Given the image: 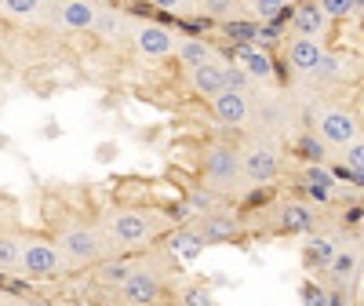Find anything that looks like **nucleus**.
Wrapping results in <instances>:
<instances>
[{"instance_id":"f257e3e1","label":"nucleus","mask_w":364,"mask_h":306,"mask_svg":"<svg viewBox=\"0 0 364 306\" xmlns=\"http://www.w3.org/2000/svg\"><path fill=\"white\" fill-rule=\"evenodd\" d=\"M102 230L117 248H146L149 241H157L164 230V219L149 208H113L102 216Z\"/></svg>"},{"instance_id":"c85d7f7f","label":"nucleus","mask_w":364,"mask_h":306,"mask_svg":"<svg viewBox=\"0 0 364 306\" xmlns=\"http://www.w3.org/2000/svg\"><path fill=\"white\" fill-rule=\"evenodd\" d=\"M321 8H324V15L331 22H343V19H350L357 11V0H321Z\"/></svg>"},{"instance_id":"72a5a7b5","label":"nucleus","mask_w":364,"mask_h":306,"mask_svg":"<svg viewBox=\"0 0 364 306\" xmlns=\"http://www.w3.org/2000/svg\"><path fill=\"white\" fill-rule=\"evenodd\" d=\"M302 153H310V161H321V157H324V149H317V142H314V139L302 142Z\"/></svg>"},{"instance_id":"c9c22d12","label":"nucleus","mask_w":364,"mask_h":306,"mask_svg":"<svg viewBox=\"0 0 364 306\" xmlns=\"http://www.w3.org/2000/svg\"><path fill=\"white\" fill-rule=\"evenodd\" d=\"M357 11H364V0H357Z\"/></svg>"},{"instance_id":"39448f33","label":"nucleus","mask_w":364,"mask_h":306,"mask_svg":"<svg viewBox=\"0 0 364 306\" xmlns=\"http://www.w3.org/2000/svg\"><path fill=\"white\" fill-rule=\"evenodd\" d=\"M99 19V4L95 0H48L44 4V22L66 33H84Z\"/></svg>"},{"instance_id":"a211bd4d","label":"nucleus","mask_w":364,"mask_h":306,"mask_svg":"<svg viewBox=\"0 0 364 306\" xmlns=\"http://www.w3.org/2000/svg\"><path fill=\"white\" fill-rule=\"evenodd\" d=\"M200 233H204V241H208V244L230 241V237L237 233V219H233V216H226V211H208Z\"/></svg>"},{"instance_id":"4468645a","label":"nucleus","mask_w":364,"mask_h":306,"mask_svg":"<svg viewBox=\"0 0 364 306\" xmlns=\"http://www.w3.org/2000/svg\"><path fill=\"white\" fill-rule=\"evenodd\" d=\"M226 66L230 63H223V58H211V63L190 70V88L197 91V95H204V99L219 95V91L226 88Z\"/></svg>"},{"instance_id":"473e14b6","label":"nucleus","mask_w":364,"mask_h":306,"mask_svg":"<svg viewBox=\"0 0 364 306\" xmlns=\"http://www.w3.org/2000/svg\"><path fill=\"white\" fill-rule=\"evenodd\" d=\"M154 8H161V11H171V15H178V11H186V0H149Z\"/></svg>"},{"instance_id":"2eb2a0df","label":"nucleus","mask_w":364,"mask_h":306,"mask_svg":"<svg viewBox=\"0 0 364 306\" xmlns=\"http://www.w3.org/2000/svg\"><path fill=\"white\" fill-rule=\"evenodd\" d=\"M175 58H178V66L182 70H197L204 63H211V58H219V51L211 48L208 41H197V37H178V48H175Z\"/></svg>"},{"instance_id":"423d86ee","label":"nucleus","mask_w":364,"mask_h":306,"mask_svg":"<svg viewBox=\"0 0 364 306\" xmlns=\"http://www.w3.org/2000/svg\"><path fill=\"white\" fill-rule=\"evenodd\" d=\"M240 168H245V179L248 182H273L281 175V153L273 149L269 142H262V139H255V142H248V146H240Z\"/></svg>"},{"instance_id":"2f4dec72","label":"nucleus","mask_w":364,"mask_h":306,"mask_svg":"<svg viewBox=\"0 0 364 306\" xmlns=\"http://www.w3.org/2000/svg\"><path fill=\"white\" fill-rule=\"evenodd\" d=\"M343 70H346V66H343V58H336V55H331V51H324L314 73H321V77H339Z\"/></svg>"},{"instance_id":"f8f14e48","label":"nucleus","mask_w":364,"mask_h":306,"mask_svg":"<svg viewBox=\"0 0 364 306\" xmlns=\"http://www.w3.org/2000/svg\"><path fill=\"white\" fill-rule=\"evenodd\" d=\"M284 55H288V66H291L295 73H314L317 63H321V55H324V44H321V37L295 33V37L288 41Z\"/></svg>"},{"instance_id":"9b49d317","label":"nucleus","mask_w":364,"mask_h":306,"mask_svg":"<svg viewBox=\"0 0 364 306\" xmlns=\"http://www.w3.org/2000/svg\"><path fill=\"white\" fill-rule=\"evenodd\" d=\"M132 29H135V19L128 11L99 8V19H95V26H91V33H95L102 44H124V41H132Z\"/></svg>"},{"instance_id":"9d476101","label":"nucleus","mask_w":364,"mask_h":306,"mask_svg":"<svg viewBox=\"0 0 364 306\" xmlns=\"http://www.w3.org/2000/svg\"><path fill=\"white\" fill-rule=\"evenodd\" d=\"M117 292H120V299H124V302H157L161 292H164V285H161V273L154 266H139L135 263L132 278L120 285Z\"/></svg>"},{"instance_id":"6ab92c4d","label":"nucleus","mask_w":364,"mask_h":306,"mask_svg":"<svg viewBox=\"0 0 364 306\" xmlns=\"http://www.w3.org/2000/svg\"><path fill=\"white\" fill-rule=\"evenodd\" d=\"M306 197L317 204H331L336 201V179H331L324 168H310L306 172Z\"/></svg>"},{"instance_id":"1a4fd4ad","label":"nucleus","mask_w":364,"mask_h":306,"mask_svg":"<svg viewBox=\"0 0 364 306\" xmlns=\"http://www.w3.org/2000/svg\"><path fill=\"white\" fill-rule=\"evenodd\" d=\"M211 113H215L219 125H230V128H245L248 117H252V106H248V91H237V88H223L219 95H211Z\"/></svg>"},{"instance_id":"393cba45","label":"nucleus","mask_w":364,"mask_h":306,"mask_svg":"<svg viewBox=\"0 0 364 306\" xmlns=\"http://www.w3.org/2000/svg\"><path fill=\"white\" fill-rule=\"evenodd\" d=\"M240 66H245L255 80H269L273 77V63L262 51H245V55H240Z\"/></svg>"},{"instance_id":"aec40b11","label":"nucleus","mask_w":364,"mask_h":306,"mask_svg":"<svg viewBox=\"0 0 364 306\" xmlns=\"http://www.w3.org/2000/svg\"><path fill=\"white\" fill-rule=\"evenodd\" d=\"M44 4L48 0H0V15H8V19H44Z\"/></svg>"},{"instance_id":"dca6fc26","label":"nucleus","mask_w":364,"mask_h":306,"mask_svg":"<svg viewBox=\"0 0 364 306\" xmlns=\"http://www.w3.org/2000/svg\"><path fill=\"white\" fill-rule=\"evenodd\" d=\"M277 226L284 233H306V230H314V211L302 201H284L277 211Z\"/></svg>"},{"instance_id":"b1692460","label":"nucleus","mask_w":364,"mask_h":306,"mask_svg":"<svg viewBox=\"0 0 364 306\" xmlns=\"http://www.w3.org/2000/svg\"><path fill=\"white\" fill-rule=\"evenodd\" d=\"M357 266H360V252L357 248H339L336 263H331L328 270H331V278H336V281H350L357 273Z\"/></svg>"},{"instance_id":"5701e85b","label":"nucleus","mask_w":364,"mask_h":306,"mask_svg":"<svg viewBox=\"0 0 364 306\" xmlns=\"http://www.w3.org/2000/svg\"><path fill=\"white\" fill-rule=\"evenodd\" d=\"M240 11V0H200V15L215 22H233Z\"/></svg>"},{"instance_id":"20e7f679","label":"nucleus","mask_w":364,"mask_h":306,"mask_svg":"<svg viewBox=\"0 0 364 306\" xmlns=\"http://www.w3.org/2000/svg\"><path fill=\"white\" fill-rule=\"evenodd\" d=\"M204 179H208V186L219 190V194L237 190V182L245 179V168H240V149L226 146V142L208 146L204 149Z\"/></svg>"},{"instance_id":"c756f323","label":"nucleus","mask_w":364,"mask_h":306,"mask_svg":"<svg viewBox=\"0 0 364 306\" xmlns=\"http://www.w3.org/2000/svg\"><path fill=\"white\" fill-rule=\"evenodd\" d=\"M215 194H219V190H215ZM215 194L193 190V194H190V208H193V211H204V216H208V211H215V208H219V197H215Z\"/></svg>"},{"instance_id":"ddd939ff","label":"nucleus","mask_w":364,"mask_h":306,"mask_svg":"<svg viewBox=\"0 0 364 306\" xmlns=\"http://www.w3.org/2000/svg\"><path fill=\"white\" fill-rule=\"evenodd\" d=\"M328 26H331V19L324 15L321 0H306V4H299L291 11V29H295V33H306V37H321L324 41Z\"/></svg>"},{"instance_id":"7ed1b4c3","label":"nucleus","mask_w":364,"mask_h":306,"mask_svg":"<svg viewBox=\"0 0 364 306\" xmlns=\"http://www.w3.org/2000/svg\"><path fill=\"white\" fill-rule=\"evenodd\" d=\"M63 270H70L58 241L51 237H41V233H26L22 237V263H18V273L26 278H37V281H51L58 278Z\"/></svg>"},{"instance_id":"7c9ffc66","label":"nucleus","mask_w":364,"mask_h":306,"mask_svg":"<svg viewBox=\"0 0 364 306\" xmlns=\"http://www.w3.org/2000/svg\"><path fill=\"white\" fill-rule=\"evenodd\" d=\"M255 77L245 70V66H226V88H237V91H248V84H252Z\"/></svg>"},{"instance_id":"f3484780","label":"nucleus","mask_w":364,"mask_h":306,"mask_svg":"<svg viewBox=\"0 0 364 306\" xmlns=\"http://www.w3.org/2000/svg\"><path fill=\"white\" fill-rule=\"evenodd\" d=\"M132 270H135V263L132 259H117V255H106L102 263H95V281L102 285V288H120L128 278H132Z\"/></svg>"},{"instance_id":"a878e982","label":"nucleus","mask_w":364,"mask_h":306,"mask_svg":"<svg viewBox=\"0 0 364 306\" xmlns=\"http://www.w3.org/2000/svg\"><path fill=\"white\" fill-rule=\"evenodd\" d=\"M284 8H288V0H248V15L255 22H273Z\"/></svg>"},{"instance_id":"bb28decb","label":"nucleus","mask_w":364,"mask_h":306,"mask_svg":"<svg viewBox=\"0 0 364 306\" xmlns=\"http://www.w3.org/2000/svg\"><path fill=\"white\" fill-rule=\"evenodd\" d=\"M204 244H208V241H204V233H200V230H197V233H190V230H186V233H175V237H171V248H175V252H182L186 259H193V255L204 248Z\"/></svg>"},{"instance_id":"412c9836","label":"nucleus","mask_w":364,"mask_h":306,"mask_svg":"<svg viewBox=\"0 0 364 306\" xmlns=\"http://www.w3.org/2000/svg\"><path fill=\"white\" fill-rule=\"evenodd\" d=\"M18 263H22V237L0 233V273H15Z\"/></svg>"},{"instance_id":"4be33fe9","label":"nucleus","mask_w":364,"mask_h":306,"mask_svg":"<svg viewBox=\"0 0 364 306\" xmlns=\"http://www.w3.org/2000/svg\"><path fill=\"white\" fill-rule=\"evenodd\" d=\"M336 255H339V241L331 237V233H321V237L310 244V252H306V259H310L314 266H324V270L336 263Z\"/></svg>"},{"instance_id":"0eeeda50","label":"nucleus","mask_w":364,"mask_h":306,"mask_svg":"<svg viewBox=\"0 0 364 306\" xmlns=\"http://www.w3.org/2000/svg\"><path fill=\"white\" fill-rule=\"evenodd\" d=\"M132 48H135L142 58H168V55H175L178 37L171 33L168 26H161V22H135V29H132Z\"/></svg>"},{"instance_id":"f704fd0d","label":"nucleus","mask_w":364,"mask_h":306,"mask_svg":"<svg viewBox=\"0 0 364 306\" xmlns=\"http://www.w3.org/2000/svg\"><path fill=\"white\" fill-rule=\"evenodd\" d=\"M186 299H190V302H208V292H200V288H193V292H190Z\"/></svg>"},{"instance_id":"cd10ccee","label":"nucleus","mask_w":364,"mask_h":306,"mask_svg":"<svg viewBox=\"0 0 364 306\" xmlns=\"http://www.w3.org/2000/svg\"><path fill=\"white\" fill-rule=\"evenodd\" d=\"M343 164H346V172L364 175V139H360V135H357L353 142L343 146Z\"/></svg>"},{"instance_id":"6e6552de","label":"nucleus","mask_w":364,"mask_h":306,"mask_svg":"<svg viewBox=\"0 0 364 306\" xmlns=\"http://www.w3.org/2000/svg\"><path fill=\"white\" fill-rule=\"evenodd\" d=\"M314 128H317V139H321L324 146H336V149H343L346 142H353V139L360 135L357 117L346 113V110H321Z\"/></svg>"},{"instance_id":"f03ea898","label":"nucleus","mask_w":364,"mask_h":306,"mask_svg":"<svg viewBox=\"0 0 364 306\" xmlns=\"http://www.w3.org/2000/svg\"><path fill=\"white\" fill-rule=\"evenodd\" d=\"M55 241H58V248H63V255H66L70 266H95V263H102L113 252V244H109L102 223L70 219L63 230H58Z\"/></svg>"}]
</instances>
